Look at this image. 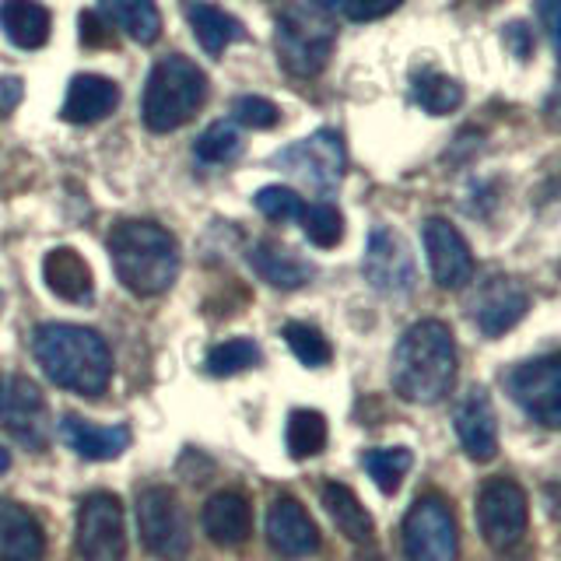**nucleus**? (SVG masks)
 Instances as JSON below:
<instances>
[{"mask_svg": "<svg viewBox=\"0 0 561 561\" xmlns=\"http://www.w3.org/2000/svg\"><path fill=\"white\" fill-rule=\"evenodd\" d=\"M32 355L46 379L67 393L95 400L110 390L113 351L95 330L78 323H43L32 337Z\"/></svg>", "mask_w": 561, "mask_h": 561, "instance_id": "f257e3e1", "label": "nucleus"}, {"mask_svg": "<svg viewBox=\"0 0 561 561\" xmlns=\"http://www.w3.org/2000/svg\"><path fill=\"white\" fill-rule=\"evenodd\" d=\"M456 379V341L443 320H417L393 347V390L411 403H438Z\"/></svg>", "mask_w": 561, "mask_h": 561, "instance_id": "f03ea898", "label": "nucleus"}, {"mask_svg": "<svg viewBox=\"0 0 561 561\" xmlns=\"http://www.w3.org/2000/svg\"><path fill=\"white\" fill-rule=\"evenodd\" d=\"M110 256L123 288L154 298L180 277V245L154 221H119L110 232Z\"/></svg>", "mask_w": 561, "mask_h": 561, "instance_id": "7ed1b4c3", "label": "nucleus"}, {"mask_svg": "<svg viewBox=\"0 0 561 561\" xmlns=\"http://www.w3.org/2000/svg\"><path fill=\"white\" fill-rule=\"evenodd\" d=\"M207 102V78L204 70L183 53L162 57L151 67L145 88V123L154 134L180 130L204 110Z\"/></svg>", "mask_w": 561, "mask_h": 561, "instance_id": "20e7f679", "label": "nucleus"}, {"mask_svg": "<svg viewBox=\"0 0 561 561\" xmlns=\"http://www.w3.org/2000/svg\"><path fill=\"white\" fill-rule=\"evenodd\" d=\"M337 43V25L323 11L291 4L280 11L274 28V49L280 67L295 78H316L333 57Z\"/></svg>", "mask_w": 561, "mask_h": 561, "instance_id": "39448f33", "label": "nucleus"}, {"mask_svg": "<svg viewBox=\"0 0 561 561\" xmlns=\"http://www.w3.org/2000/svg\"><path fill=\"white\" fill-rule=\"evenodd\" d=\"M137 530L154 558L183 561L190 554L193 543L190 516L169 488H148L137 495Z\"/></svg>", "mask_w": 561, "mask_h": 561, "instance_id": "423d86ee", "label": "nucleus"}, {"mask_svg": "<svg viewBox=\"0 0 561 561\" xmlns=\"http://www.w3.org/2000/svg\"><path fill=\"white\" fill-rule=\"evenodd\" d=\"M403 554L408 561H456L460 554V530L453 508L438 499H417L403 516Z\"/></svg>", "mask_w": 561, "mask_h": 561, "instance_id": "0eeeda50", "label": "nucleus"}, {"mask_svg": "<svg viewBox=\"0 0 561 561\" xmlns=\"http://www.w3.org/2000/svg\"><path fill=\"white\" fill-rule=\"evenodd\" d=\"M473 513H478L481 537L491 543V548L508 551L526 534V523H530V502H526V491L513 478H488L478 491V505H473Z\"/></svg>", "mask_w": 561, "mask_h": 561, "instance_id": "6e6552de", "label": "nucleus"}, {"mask_svg": "<svg viewBox=\"0 0 561 561\" xmlns=\"http://www.w3.org/2000/svg\"><path fill=\"white\" fill-rule=\"evenodd\" d=\"M271 165L298 175V180L309 183L316 193H333L341 186V175H344V165H347L344 140H341V134H333V130H316L312 137L298 140V145L274 154Z\"/></svg>", "mask_w": 561, "mask_h": 561, "instance_id": "1a4fd4ad", "label": "nucleus"}, {"mask_svg": "<svg viewBox=\"0 0 561 561\" xmlns=\"http://www.w3.org/2000/svg\"><path fill=\"white\" fill-rule=\"evenodd\" d=\"M78 554L81 561H123L127 558V526L123 505L110 491H92L78 508Z\"/></svg>", "mask_w": 561, "mask_h": 561, "instance_id": "9d476101", "label": "nucleus"}, {"mask_svg": "<svg viewBox=\"0 0 561 561\" xmlns=\"http://www.w3.org/2000/svg\"><path fill=\"white\" fill-rule=\"evenodd\" d=\"M505 382L513 400L534 421H540L543 428L561 425V358L558 355H543V358L516 365Z\"/></svg>", "mask_w": 561, "mask_h": 561, "instance_id": "9b49d317", "label": "nucleus"}, {"mask_svg": "<svg viewBox=\"0 0 561 561\" xmlns=\"http://www.w3.org/2000/svg\"><path fill=\"white\" fill-rule=\"evenodd\" d=\"M362 271L365 280L382 295H411L417 285V267H414V256L408 250L393 228H373L365 245V260H362Z\"/></svg>", "mask_w": 561, "mask_h": 561, "instance_id": "f8f14e48", "label": "nucleus"}, {"mask_svg": "<svg viewBox=\"0 0 561 561\" xmlns=\"http://www.w3.org/2000/svg\"><path fill=\"white\" fill-rule=\"evenodd\" d=\"M0 425L32 453L49 446V408L43 390L25 376H8L4 400H0Z\"/></svg>", "mask_w": 561, "mask_h": 561, "instance_id": "ddd939ff", "label": "nucleus"}, {"mask_svg": "<svg viewBox=\"0 0 561 561\" xmlns=\"http://www.w3.org/2000/svg\"><path fill=\"white\" fill-rule=\"evenodd\" d=\"M526 309H530V295L519 285L516 277L495 274L488 277L478 288V295L470 298V320L478 323L484 337H502V333L513 330Z\"/></svg>", "mask_w": 561, "mask_h": 561, "instance_id": "4468645a", "label": "nucleus"}, {"mask_svg": "<svg viewBox=\"0 0 561 561\" xmlns=\"http://www.w3.org/2000/svg\"><path fill=\"white\" fill-rule=\"evenodd\" d=\"M421 239H425L435 285L446 291L467 288L473 277V253L467 239L456 232V225H449L446 218H428L425 228H421Z\"/></svg>", "mask_w": 561, "mask_h": 561, "instance_id": "2eb2a0df", "label": "nucleus"}, {"mask_svg": "<svg viewBox=\"0 0 561 561\" xmlns=\"http://www.w3.org/2000/svg\"><path fill=\"white\" fill-rule=\"evenodd\" d=\"M453 428L460 438V449L473 463H488L499 456V417L491 408L488 390H470L453 411Z\"/></svg>", "mask_w": 561, "mask_h": 561, "instance_id": "dca6fc26", "label": "nucleus"}, {"mask_svg": "<svg viewBox=\"0 0 561 561\" xmlns=\"http://www.w3.org/2000/svg\"><path fill=\"white\" fill-rule=\"evenodd\" d=\"M267 540L280 558H309L320 548V530L302 502L280 495L267 508Z\"/></svg>", "mask_w": 561, "mask_h": 561, "instance_id": "f3484780", "label": "nucleus"}, {"mask_svg": "<svg viewBox=\"0 0 561 561\" xmlns=\"http://www.w3.org/2000/svg\"><path fill=\"white\" fill-rule=\"evenodd\" d=\"M60 438L70 453H78L81 460H116L130 446L127 425H95L78 414L60 417Z\"/></svg>", "mask_w": 561, "mask_h": 561, "instance_id": "a211bd4d", "label": "nucleus"}, {"mask_svg": "<svg viewBox=\"0 0 561 561\" xmlns=\"http://www.w3.org/2000/svg\"><path fill=\"white\" fill-rule=\"evenodd\" d=\"M204 534L218 543V548H239L253 534V508L239 491H218L204 502Z\"/></svg>", "mask_w": 561, "mask_h": 561, "instance_id": "6ab92c4d", "label": "nucleus"}, {"mask_svg": "<svg viewBox=\"0 0 561 561\" xmlns=\"http://www.w3.org/2000/svg\"><path fill=\"white\" fill-rule=\"evenodd\" d=\"M46 534L25 505L0 499V561H43Z\"/></svg>", "mask_w": 561, "mask_h": 561, "instance_id": "aec40b11", "label": "nucleus"}, {"mask_svg": "<svg viewBox=\"0 0 561 561\" xmlns=\"http://www.w3.org/2000/svg\"><path fill=\"white\" fill-rule=\"evenodd\" d=\"M119 105V84L102 78V75H78L67 88V102L60 116L67 123H78V127H88V123H102L105 116H113Z\"/></svg>", "mask_w": 561, "mask_h": 561, "instance_id": "412c9836", "label": "nucleus"}, {"mask_svg": "<svg viewBox=\"0 0 561 561\" xmlns=\"http://www.w3.org/2000/svg\"><path fill=\"white\" fill-rule=\"evenodd\" d=\"M43 277H46V288L64 298V302H75V306H88L95 295V277L92 267L84 263V256L70 245H60V250H49L43 260Z\"/></svg>", "mask_w": 561, "mask_h": 561, "instance_id": "4be33fe9", "label": "nucleus"}, {"mask_svg": "<svg viewBox=\"0 0 561 561\" xmlns=\"http://www.w3.org/2000/svg\"><path fill=\"white\" fill-rule=\"evenodd\" d=\"M245 260H250V267L267 280L271 288H280V291L302 288L312 277V267L306 260H298L291 250H280V245H274V242H253Z\"/></svg>", "mask_w": 561, "mask_h": 561, "instance_id": "5701e85b", "label": "nucleus"}, {"mask_svg": "<svg viewBox=\"0 0 561 561\" xmlns=\"http://www.w3.org/2000/svg\"><path fill=\"white\" fill-rule=\"evenodd\" d=\"M49 11L39 0H4L0 4V32L18 49H43L49 43Z\"/></svg>", "mask_w": 561, "mask_h": 561, "instance_id": "b1692460", "label": "nucleus"}, {"mask_svg": "<svg viewBox=\"0 0 561 561\" xmlns=\"http://www.w3.org/2000/svg\"><path fill=\"white\" fill-rule=\"evenodd\" d=\"M186 22H190L193 35H197V43L204 46V53H210V57H221L232 43L245 39V28L239 18L225 14L215 4H186Z\"/></svg>", "mask_w": 561, "mask_h": 561, "instance_id": "393cba45", "label": "nucleus"}, {"mask_svg": "<svg viewBox=\"0 0 561 561\" xmlns=\"http://www.w3.org/2000/svg\"><path fill=\"white\" fill-rule=\"evenodd\" d=\"M323 505L347 540L365 543L368 537H373V516H368V508L362 505V499L347 484H337V481L323 484Z\"/></svg>", "mask_w": 561, "mask_h": 561, "instance_id": "a878e982", "label": "nucleus"}, {"mask_svg": "<svg viewBox=\"0 0 561 561\" xmlns=\"http://www.w3.org/2000/svg\"><path fill=\"white\" fill-rule=\"evenodd\" d=\"M99 4L140 46H151L162 35V14H158L154 0H99Z\"/></svg>", "mask_w": 561, "mask_h": 561, "instance_id": "bb28decb", "label": "nucleus"}, {"mask_svg": "<svg viewBox=\"0 0 561 561\" xmlns=\"http://www.w3.org/2000/svg\"><path fill=\"white\" fill-rule=\"evenodd\" d=\"M327 417L312 408H295L288 414V428H285V446L291 460H312L327 449Z\"/></svg>", "mask_w": 561, "mask_h": 561, "instance_id": "cd10ccee", "label": "nucleus"}, {"mask_svg": "<svg viewBox=\"0 0 561 561\" xmlns=\"http://www.w3.org/2000/svg\"><path fill=\"white\" fill-rule=\"evenodd\" d=\"M414 102L432 116H449L463 105V84L438 70H425L414 78Z\"/></svg>", "mask_w": 561, "mask_h": 561, "instance_id": "c85d7f7f", "label": "nucleus"}, {"mask_svg": "<svg viewBox=\"0 0 561 561\" xmlns=\"http://www.w3.org/2000/svg\"><path fill=\"white\" fill-rule=\"evenodd\" d=\"M362 467L368 470V478L376 481V488L382 491V495H393V491L403 484V478L411 473L414 467V456L411 449H368L362 453Z\"/></svg>", "mask_w": 561, "mask_h": 561, "instance_id": "c756f323", "label": "nucleus"}, {"mask_svg": "<svg viewBox=\"0 0 561 561\" xmlns=\"http://www.w3.org/2000/svg\"><path fill=\"white\" fill-rule=\"evenodd\" d=\"M239 151H242V137H239L236 119H215L197 137V158L204 165H228V162H236Z\"/></svg>", "mask_w": 561, "mask_h": 561, "instance_id": "7c9ffc66", "label": "nucleus"}, {"mask_svg": "<svg viewBox=\"0 0 561 561\" xmlns=\"http://www.w3.org/2000/svg\"><path fill=\"white\" fill-rule=\"evenodd\" d=\"M260 362H263V355H260V344L256 341H250V337H232V341L210 347L207 373L225 379V376H239V373H245V368H253Z\"/></svg>", "mask_w": 561, "mask_h": 561, "instance_id": "2f4dec72", "label": "nucleus"}, {"mask_svg": "<svg viewBox=\"0 0 561 561\" xmlns=\"http://www.w3.org/2000/svg\"><path fill=\"white\" fill-rule=\"evenodd\" d=\"M298 221H302L306 239L320 250H333L344 239V218L333 204H302Z\"/></svg>", "mask_w": 561, "mask_h": 561, "instance_id": "473e14b6", "label": "nucleus"}, {"mask_svg": "<svg viewBox=\"0 0 561 561\" xmlns=\"http://www.w3.org/2000/svg\"><path fill=\"white\" fill-rule=\"evenodd\" d=\"M285 341L291 347V355L302 365H309V368H323L330 362V355H333L330 341L316 327H309V323H288L285 327Z\"/></svg>", "mask_w": 561, "mask_h": 561, "instance_id": "72a5a7b5", "label": "nucleus"}, {"mask_svg": "<svg viewBox=\"0 0 561 561\" xmlns=\"http://www.w3.org/2000/svg\"><path fill=\"white\" fill-rule=\"evenodd\" d=\"M253 204L260 215L274 225H288L298 218V210H302V197H298L291 186H263L253 197Z\"/></svg>", "mask_w": 561, "mask_h": 561, "instance_id": "f704fd0d", "label": "nucleus"}, {"mask_svg": "<svg viewBox=\"0 0 561 561\" xmlns=\"http://www.w3.org/2000/svg\"><path fill=\"white\" fill-rule=\"evenodd\" d=\"M232 119H239L242 127H253V130H271V127H277L280 110L263 95H242V99H236Z\"/></svg>", "mask_w": 561, "mask_h": 561, "instance_id": "c9c22d12", "label": "nucleus"}, {"mask_svg": "<svg viewBox=\"0 0 561 561\" xmlns=\"http://www.w3.org/2000/svg\"><path fill=\"white\" fill-rule=\"evenodd\" d=\"M78 32H81V46H88V49H110L113 46V28L102 22L99 11H81Z\"/></svg>", "mask_w": 561, "mask_h": 561, "instance_id": "e433bc0d", "label": "nucleus"}, {"mask_svg": "<svg viewBox=\"0 0 561 561\" xmlns=\"http://www.w3.org/2000/svg\"><path fill=\"white\" fill-rule=\"evenodd\" d=\"M403 0H351L347 4V18L351 22H379V18L393 14Z\"/></svg>", "mask_w": 561, "mask_h": 561, "instance_id": "4c0bfd02", "label": "nucleus"}, {"mask_svg": "<svg viewBox=\"0 0 561 561\" xmlns=\"http://www.w3.org/2000/svg\"><path fill=\"white\" fill-rule=\"evenodd\" d=\"M502 35H505V46L513 49V57H516V60H530V53H534V35H530V28H526V22L505 25Z\"/></svg>", "mask_w": 561, "mask_h": 561, "instance_id": "58836bf2", "label": "nucleus"}, {"mask_svg": "<svg viewBox=\"0 0 561 561\" xmlns=\"http://www.w3.org/2000/svg\"><path fill=\"white\" fill-rule=\"evenodd\" d=\"M22 95H25L22 78H0V119H8L22 105Z\"/></svg>", "mask_w": 561, "mask_h": 561, "instance_id": "ea45409f", "label": "nucleus"}, {"mask_svg": "<svg viewBox=\"0 0 561 561\" xmlns=\"http://www.w3.org/2000/svg\"><path fill=\"white\" fill-rule=\"evenodd\" d=\"M558 11H561V0H537V14H540L551 46H558Z\"/></svg>", "mask_w": 561, "mask_h": 561, "instance_id": "a19ab883", "label": "nucleus"}, {"mask_svg": "<svg viewBox=\"0 0 561 561\" xmlns=\"http://www.w3.org/2000/svg\"><path fill=\"white\" fill-rule=\"evenodd\" d=\"M316 11H323V14H333V11H347L351 0H312Z\"/></svg>", "mask_w": 561, "mask_h": 561, "instance_id": "79ce46f5", "label": "nucleus"}, {"mask_svg": "<svg viewBox=\"0 0 561 561\" xmlns=\"http://www.w3.org/2000/svg\"><path fill=\"white\" fill-rule=\"evenodd\" d=\"M8 467H11V456H8V449H0V478L8 473Z\"/></svg>", "mask_w": 561, "mask_h": 561, "instance_id": "37998d69", "label": "nucleus"}, {"mask_svg": "<svg viewBox=\"0 0 561 561\" xmlns=\"http://www.w3.org/2000/svg\"><path fill=\"white\" fill-rule=\"evenodd\" d=\"M4 386H8V376L0 373V400H4Z\"/></svg>", "mask_w": 561, "mask_h": 561, "instance_id": "c03bdc74", "label": "nucleus"}, {"mask_svg": "<svg viewBox=\"0 0 561 561\" xmlns=\"http://www.w3.org/2000/svg\"><path fill=\"white\" fill-rule=\"evenodd\" d=\"M0 306H4V298H0Z\"/></svg>", "mask_w": 561, "mask_h": 561, "instance_id": "a18cd8bd", "label": "nucleus"}]
</instances>
